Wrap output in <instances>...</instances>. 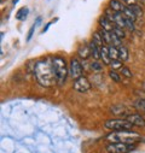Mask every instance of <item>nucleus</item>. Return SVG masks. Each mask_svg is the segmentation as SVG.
<instances>
[{
    "label": "nucleus",
    "mask_w": 145,
    "mask_h": 153,
    "mask_svg": "<svg viewBox=\"0 0 145 153\" xmlns=\"http://www.w3.org/2000/svg\"><path fill=\"white\" fill-rule=\"evenodd\" d=\"M106 140L110 142H122V143H135L141 140L140 134L129 130H114L106 135Z\"/></svg>",
    "instance_id": "f03ea898"
},
{
    "label": "nucleus",
    "mask_w": 145,
    "mask_h": 153,
    "mask_svg": "<svg viewBox=\"0 0 145 153\" xmlns=\"http://www.w3.org/2000/svg\"><path fill=\"white\" fill-rule=\"evenodd\" d=\"M28 15H29V9H28V7H22V9H19V10L17 11L16 18H17L18 21H25L27 17H28Z\"/></svg>",
    "instance_id": "dca6fc26"
},
{
    "label": "nucleus",
    "mask_w": 145,
    "mask_h": 153,
    "mask_svg": "<svg viewBox=\"0 0 145 153\" xmlns=\"http://www.w3.org/2000/svg\"><path fill=\"white\" fill-rule=\"evenodd\" d=\"M126 28L128 29V30H131V31H134V22H132L131 19H128L127 18V21H126Z\"/></svg>",
    "instance_id": "bb28decb"
},
{
    "label": "nucleus",
    "mask_w": 145,
    "mask_h": 153,
    "mask_svg": "<svg viewBox=\"0 0 145 153\" xmlns=\"http://www.w3.org/2000/svg\"><path fill=\"white\" fill-rule=\"evenodd\" d=\"M18 1H19V0H12V4H13V5H16Z\"/></svg>",
    "instance_id": "c756f323"
},
{
    "label": "nucleus",
    "mask_w": 145,
    "mask_h": 153,
    "mask_svg": "<svg viewBox=\"0 0 145 153\" xmlns=\"http://www.w3.org/2000/svg\"><path fill=\"white\" fill-rule=\"evenodd\" d=\"M144 89H145V83H144Z\"/></svg>",
    "instance_id": "7c9ffc66"
},
{
    "label": "nucleus",
    "mask_w": 145,
    "mask_h": 153,
    "mask_svg": "<svg viewBox=\"0 0 145 153\" xmlns=\"http://www.w3.org/2000/svg\"><path fill=\"white\" fill-rule=\"evenodd\" d=\"M109 76H110V79H111V80H114L115 82H120V81H121L120 75H119L115 70H110V71H109Z\"/></svg>",
    "instance_id": "393cba45"
},
{
    "label": "nucleus",
    "mask_w": 145,
    "mask_h": 153,
    "mask_svg": "<svg viewBox=\"0 0 145 153\" xmlns=\"http://www.w3.org/2000/svg\"><path fill=\"white\" fill-rule=\"evenodd\" d=\"M122 13H123V15H125V16H126L128 19H131L132 22H135L137 16L134 15V12H133V11H132V10H131L128 6H127V7H125V10H123V12H122Z\"/></svg>",
    "instance_id": "6ab92c4d"
},
{
    "label": "nucleus",
    "mask_w": 145,
    "mask_h": 153,
    "mask_svg": "<svg viewBox=\"0 0 145 153\" xmlns=\"http://www.w3.org/2000/svg\"><path fill=\"white\" fill-rule=\"evenodd\" d=\"M98 22H99V24H100V27H102L103 29H105V30H108V31H110V33L113 31V29H114V27H115V25H114L110 21H109L105 16H102V17L99 18Z\"/></svg>",
    "instance_id": "9d476101"
},
{
    "label": "nucleus",
    "mask_w": 145,
    "mask_h": 153,
    "mask_svg": "<svg viewBox=\"0 0 145 153\" xmlns=\"http://www.w3.org/2000/svg\"><path fill=\"white\" fill-rule=\"evenodd\" d=\"M110 7L115 12H123L126 6H123L121 4V1H119V0H110Z\"/></svg>",
    "instance_id": "ddd939ff"
},
{
    "label": "nucleus",
    "mask_w": 145,
    "mask_h": 153,
    "mask_svg": "<svg viewBox=\"0 0 145 153\" xmlns=\"http://www.w3.org/2000/svg\"><path fill=\"white\" fill-rule=\"evenodd\" d=\"M90 68H91V70H93V71H102V70H103V66H102V64H100L98 60L92 62V63L90 64Z\"/></svg>",
    "instance_id": "4be33fe9"
},
{
    "label": "nucleus",
    "mask_w": 145,
    "mask_h": 153,
    "mask_svg": "<svg viewBox=\"0 0 145 153\" xmlns=\"http://www.w3.org/2000/svg\"><path fill=\"white\" fill-rule=\"evenodd\" d=\"M128 7L134 12V15L137 16V17H140V16H143V10H141V7L140 6H138L137 4H133V5H128Z\"/></svg>",
    "instance_id": "aec40b11"
},
{
    "label": "nucleus",
    "mask_w": 145,
    "mask_h": 153,
    "mask_svg": "<svg viewBox=\"0 0 145 153\" xmlns=\"http://www.w3.org/2000/svg\"><path fill=\"white\" fill-rule=\"evenodd\" d=\"M122 62L121 60H111V63H110V68H111V70H121L122 69Z\"/></svg>",
    "instance_id": "5701e85b"
},
{
    "label": "nucleus",
    "mask_w": 145,
    "mask_h": 153,
    "mask_svg": "<svg viewBox=\"0 0 145 153\" xmlns=\"http://www.w3.org/2000/svg\"><path fill=\"white\" fill-rule=\"evenodd\" d=\"M33 72H34L36 81H38L39 85L43 87H51L55 83H57L55 70H53L52 57L36 62L34 64V71Z\"/></svg>",
    "instance_id": "f257e3e1"
},
{
    "label": "nucleus",
    "mask_w": 145,
    "mask_h": 153,
    "mask_svg": "<svg viewBox=\"0 0 145 153\" xmlns=\"http://www.w3.org/2000/svg\"><path fill=\"white\" fill-rule=\"evenodd\" d=\"M69 76L72 80H78L82 76V65L78 58H72L69 64Z\"/></svg>",
    "instance_id": "423d86ee"
},
{
    "label": "nucleus",
    "mask_w": 145,
    "mask_h": 153,
    "mask_svg": "<svg viewBox=\"0 0 145 153\" xmlns=\"http://www.w3.org/2000/svg\"><path fill=\"white\" fill-rule=\"evenodd\" d=\"M100 59H102L103 63L106 64V65H110V63H111L110 56H109V48H108L105 45L100 48Z\"/></svg>",
    "instance_id": "9b49d317"
},
{
    "label": "nucleus",
    "mask_w": 145,
    "mask_h": 153,
    "mask_svg": "<svg viewBox=\"0 0 145 153\" xmlns=\"http://www.w3.org/2000/svg\"><path fill=\"white\" fill-rule=\"evenodd\" d=\"M119 48V58H120V60L121 62H127L128 60V50H127V47H125V46H119L117 47Z\"/></svg>",
    "instance_id": "4468645a"
},
{
    "label": "nucleus",
    "mask_w": 145,
    "mask_h": 153,
    "mask_svg": "<svg viewBox=\"0 0 145 153\" xmlns=\"http://www.w3.org/2000/svg\"><path fill=\"white\" fill-rule=\"evenodd\" d=\"M52 63H53V70H55V75H56L57 85L61 86L65 82L67 76L69 75V66H67L64 58L58 57V56L52 57Z\"/></svg>",
    "instance_id": "7ed1b4c3"
},
{
    "label": "nucleus",
    "mask_w": 145,
    "mask_h": 153,
    "mask_svg": "<svg viewBox=\"0 0 145 153\" xmlns=\"http://www.w3.org/2000/svg\"><path fill=\"white\" fill-rule=\"evenodd\" d=\"M104 127L110 130H129L132 129L133 124L127 120H109L105 121Z\"/></svg>",
    "instance_id": "20e7f679"
},
{
    "label": "nucleus",
    "mask_w": 145,
    "mask_h": 153,
    "mask_svg": "<svg viewBox=\"0 0 145 153\" xmlns=\"http://www.w3.org/2000/svg\"><path fill=\"white\" fill-rule=\"evenodd\" d=\"M113 33L119 37V39H125V31H123V29H121V28H119V27H114V29H113Z\"/></svg>",
    "instance_id": "412c9836"
},
{
    "label": "nucleus",
    "mask_w": 145,
    "mask_h": 153,
    "mask_svg": "<svg viewBox=\"0 0 145 153\" xmlns=\"http://www.w3.org/2000/svg\"><path fill=\"white\" fill-rule=\"evenodd\" d=\"M135 148V143H122V142H110L106 146L108 153H129Z\"/></svg>",
    "instance_id": "39448f33"
},
{
    "label": "nucleus",
    "mask_w": 145,
    "mask_h": 153,
    "mask_svg": "<svg viewBox=\"0 0 145 153\" xmlns=\"http://www.w3.org/2000/svg\"><path fill=\"white\" fill-rule=\"evenodd\" d=\"M123 1H125L127 5H133V4H135L137 0H123Z\"/></svg>",
    "instance_id": "c85d7f7f"
},
{
    "label": "nucleus",
    "mask_w": 145,
    "mask_h": 153,
    "mask_svg": "<svg viewBox=\"0 0 145 153\" xmlns=\"http://www.w3.org/2000/svg\"><path fill=\"white\" fill-rule=\"evenodd\" d=\"M35 25L33 24L31 25V28H30V30H29V33H28V36H27V41H30V39L33 37V34H34V31H35Z\"/></svg>",
    "instance_id": "cd10ccee"
},
{
    "label": "nucleus",
    "mask_w": 145,
    "mask_h": 153,
    "mask_svg": "<svg viewBox=\"0 0 145 153\" xmlns=\"http://www.w3.org/2000/svg\"><path fill=\"white\" fill-rule=\"evenodd\" d=\"M90 88H91V83L85 76H81V77H79L78 80L74 81V89L80 93L87 92Z\"/></svg>",
    "instance_id": "0eeeda50"
},
{
    "label": "nucleus",
    "mask_w": 145,
    "mask_h": 153,
    "mask_svg": "<svg viewBox=\"0 0 145 153\" xmlns=\"http://www.w3.org/2000/svg\"><path fill=\"white\" fill-rule=\"evenodd\" d=\"M128 122H131L133 126L137 127H145V118L139 113H131V114H126V118Z\"/></svg>",
    "instance_id": "6e6552de"
},
{
    "label": "nucleus",
    "mask_w": 145,
    "mask_h": 153,
    "mask_svg": "<svg viewBox=\"0 0 145 153\" xmlns=\"http://www.w3.org/2000/svg\"><path fill=\"white\" fill-rule=\"evenodd\" d=\"M99 34L102 35V37H103V40H104V42H105V44L111 45V33H110V31H108V30H105V29L100 28Z\"/></svg>",
    "instance_id": "f3484780"
},
{
    "label": "nucleus",
    "mask_w": 145,
    "mask_h": 153,
    "mask_svg": "<svg viewBox=\"0 0 145 153\" xmlns=\"http://www.w3.org/2000/svg\"><path fill=\"white\" fill-rule=\"evenodd\" d=\"M90 48H91V53L94 60H99L100 59V47H98L93 41H91L90 44Z\"/></svg>",
    "instance_id": "f8f14e48"
},
{
    "label": "nucleus",
    "mask_w": 145,
    "mask_h": 153,
    "mask_svg": "<svg viewBox=\"0 0 145 153\" xmlns=\"http://www.w3.org/2000/svg\"><path fill=\"white\" fill-rule=\"evenodd\" d=\"M92 41H93L98 47H100V48L105 45V42H104V40H103L102 35L99 34V31H97V33H94V34H93V36H92Z\"/></svg>",
    "instance_id": "a211bd4d"
},
{
    "label": "nucleus",
    "mask_w": 145,
    "mask_h": 153,
    "mask_svg": "<svg viewBox=\"0 0 145 153\" xmlns=\"http://www.w3.org/2000/svg\"><path fill=\"white\" fill-rule=\"evenodd\" d=\"M121 74H122V76H125V77H127V79H132V77H133L132 71H131L127 66H122V69H121Z\"/></svg>",
    "instance_id": "b1692460"
},
{
    "label": "nucleus",
    "mask_w": 145,
    "mask_h": 153,
    "mask_svg": "<svg viewBox=\"0 0 145 153\" xmlns=\"http://www.w3.org/2000/svg\"><path fill=\"white\" fill-rule=\"evenodd\" d=\"M108 48H109V56H110L111 60H120V58H119V48L116 46L110 45Z\"/></svg>",
    "instance_id": "2eb2a0df"
},
{
    "label": "nucleus",
    "mask_w": 145,
    "mask_h": 153,
    "mask_svg": "<svg viewBox=\"0 0 145 153\" xmlns=\"http://www.w3.org/2000/svg\"><path fill=\"white\" fill-rule=\"evenodd\" d=\"M134 106L141 111L145 112V99H138L135 102H134Z\"/></svg>",
    "instance_id": "a878e982"
},
{
    "label": "nucleus",
    "mask_w": 145,
    "mask_h": 153,
    "mask_svg": "<svg viewBox=\"0 0 145 153\" xmlns=\"http://www.w3.org/2000/svg\"><path fill=\"white\" fill-rule=\"evenodd\" d=\"M78 54H79V57H81L82 59H88V58L92 56L90 45H82V46H80L79 50H78Z\"/></svg>",
    "instance_id": "1a4fd4ad"
}]
</instances>
